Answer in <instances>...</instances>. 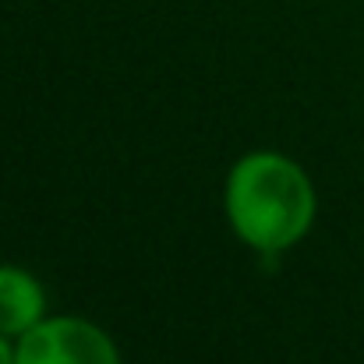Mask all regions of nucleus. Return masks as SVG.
Wrapping results in <instances>:
<instances>
[{"label":"nucleus","instance_id":"obj_1","mask_svg":"<svg viewBox=\"0 0 364 364\" xmlns=\"http://www.w3.org/2000/svg\"><path fill=\"white\" fill-rule=\"evenodd\" d=\"M223 213L230 230L251 251L279 255L311 234L318 195L297 159L258 149L230 166L223 184Z\"/></svg>","mask_w":364,"mask_h":364},{"label":"nucleus","instance_id":"obj_2","mask_svg":"<svg viewBox=\"0 0 364 364\" xmlns=\"http://www.w3.org/2000/svg\"><path fill=\"white\" fill-rule=\"evenodd\" d=\"M14 364H121V350L92 318L46 315L14 340Z\"/></svg>","mask_w":364,"mask_h":364},{"label":"nucleus","instance_id":"obj_3","mask_svg":"<svg viewBox=\"0 0 364 364\" xmlns=\"http://www.w3.org/2000/svg\"><path fill=\"white\" fill-rule=\"evenodd\" d=\"M46 318V287L25 265H0V333L18 340Z\"/></svg>","mask_w":364,"mask_h":364},{"label":"nucleus","instance_id":"obj_4","mask_svg":"<svg viewBox=\"0 0 364 364\" xmlns=\"http://www.w3.org/2000/svg\"><path fill=\"white\" fill-rule=\"evenodd\" d=\"M0 364H14V340L0 333Z\"/></svg>","mask_w":364,"mask_h":364}]
</instances>
